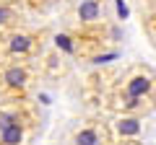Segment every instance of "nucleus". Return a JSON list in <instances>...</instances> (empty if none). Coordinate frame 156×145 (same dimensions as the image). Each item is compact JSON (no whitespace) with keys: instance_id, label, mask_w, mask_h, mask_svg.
<instances>
[{"instance_id":"2","label":"nucleus","mask_w":156,"mask_h":145,"mask_svg":"<svg viewBox=\"0 0 156 145\" xmlns=\"http://www.w3.org/2000/svg\"><path fill=\"white\" fill-rule=\"evenodd\" d=\"M31 127L34 117L23 99L11 101V106H0V145H23Z\"/></svg>"},{"instance_id":"3","label":"nucleus","mask_w":156,"mask_h":145,"mask_svg":"<svg viewBox=\"0 0 156 145\" xmlns=\"http://www.w3.org/2000/svg\"><path fill=\"white\" fill-rule=\"evenodd\" d=\"M39 44H42L39 34L18 26L0 36V62L3 60H31L39 52Z\"/></svg>"},{"instance_id":"4","label":"nucleus","mask_w":156,"mask_h":145,"mask_svg":"<svg viewBox=\"0 0 156 145\" xmlns=\"http://www.w3.org/2000/svg\"><path fill=\"white\" fill-rule=\"evenodd\" d=\"M117 91L125 96L156 101V72L148 65H130L122 80L117 83Z\"/></svg>"},{"instance_id":"9","label":"nucleus","mask_w":156,"mask_h":145,"mask_svg":"<svg viewBox=\"0 0 156 145\" xmlns=\"http://www.w3.org/2000/svg\"><path fill=\"white\" fill-rule=\"evenodd\" d=\"M23 3H26L29 11H34V13H44V11H50V8L55 5L57 0H23Z\"/></svg>"},{"instance_id":"1","label":"nucleus","mask_w":156,"mask_h":145,"mask_svg":"<svg viewBox=\"0 0 156 145\" xmlns=\"http://www.w3.org/2000/svg\"><path fill=\"white\" fill-rule=\"evenodd\" d=\"M34 86V67L29 60H3L0 62V96L5 101H21Z\"/></svg>"},{"instance_id":"6","label":"nucleus","mask_w":156,"mask_h":145,"mask_svg":"<svg viewBox=\"0 0 156 145\" xmlns=\"http://www.w3.org/2000/svg\"><path fill=\"white\" fill-rule=\"evenodd\" d=\"M112 143V132L101 122H86L73 132V145H107Z\"/></svg>"},{"instance_id":"8","label":"nucleus","mask_w":156,"mask_h":145,"mask_svg":"<svg viewBox=\"0 0 156 145\" xmlns=\"http://www.w3.org/2000/svg\"><path fill=\"white\" fill-rule=\"evenodd\" d=\"M21 26V13L13 5V0H0V36Z\"/></svg>"},{"instance_id":"10","label":"nucleus","mask_w":156,"mask_h":145,"mask_svg":"<svg viewBox=\"0 0 156 145\" xmlns=\"http://www.w3.org/2000/svg\"><path fill=\"white\" fill-rule=\"evenodd\" d=\"M143 29H146V34H148L151 44L156 47V13H148V16H146V21H143Z\"/></svg>"},{"instance_id":"7","label":"nucleus","mask_w":156,"mask_h":145,"mask_svg":"<svg viewBox=\"0 0 156 145\" xmlns=\"http://www.w3.org/2000/svg\"><path fill=\"white\" fill-rule=\"evenodd\" d=\"M140 130H143V124H140L138 114H120V117L112 122L109 132H112V140L122 143V140H135L140 135Z\"/></svg>"},{"instance_id":"5","label":"nucleus","mask_w":156,"mask_h":145,"mask_svg":"<svg viewBox=\"0 0 156 145\" xmlns=\"http://www.w3.org/2000/svg\"><path fill=\"white\" fill-rule=\"evenodd\" d=\"M76 21L78 29L86 34H104V21H107L104 0H81L76 8Z\"/></svg>"}]
</instances>
